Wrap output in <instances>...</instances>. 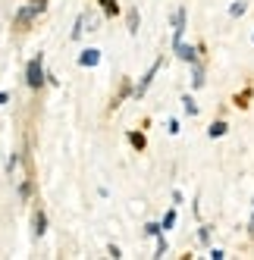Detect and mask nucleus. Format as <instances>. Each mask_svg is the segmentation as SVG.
Returning a JSON list of instances; mask_svg holds the SVG:
<instances>
[{
    "instance_id": "1",
    "label": "nucleus",
    "mask_w": 254,
    "mask_h": 260,
    "mask_svg": "<svg viewBox=\"0 0 254 260\" xmlns=\"http://www.w3.org/2000/svg\"><path fill=\"white\" fill-rule=\"evenodd\" d=\"M44 82H47V72H44V53L38 50L35 57L28 60V66H25V85L31 88V91H38V88H44Z\"/></svg>"
},
{
    "instance_id": "2",
    "label": "nucleus",
    "mask_w": 254,
    "mask_h": 260,
    "mask_svg": "<svg viewBox=\"0 0 254 260\" xmlns=\"http://www.w3.org/2000/svg\"><path fill=\"white\" fill-rule=\"evenodd\" d=\"M185 16H188L185 7H179V10L173 13V47L182 44V35H185Z\"/></svg>"
},
{
    "instance_id": "3",
    "label": "nucleus",
    "mask_w": 254,
    "mask_h": 260,
    "mask_svg": "<svg viewBox=\"0 0 254 260\" xmlns=\"http://www.w3.org/2000/svg\"><path fill=\"white\" fill-rule=\"evenodd\" d=\"M160 66H163V60H157V63H154V66H151V69H148V72H144V76H141V82L135 85V94H132L135 101H138V98H144V91L151 88V82H154V76L160 72Z\"/></svg>"
},
{
    "instance_id": "4",
    "label": "nucleus",
    "mask_w": 254,
    "mask_h": 260,
    "mask_svg": "<svg viewBox=\"0 0 254 260\" xmlns=\"http://www.w3.org/2000/svg\"><path fill=\"white\" fill-rule=\"evenodd\" d=\"M173 53L179 60H185V63H198V53H201V47H192V44H179L173 47Z\"/></svg>"
},
{
    "instance_id": "5",
    "label": "nucleus",
    "mask_w": 254,
    "mask_h": 260,
    "mask_svg": "<svg viewBox=\"0 0 254 260\" xmlns=\"http://www.w3.org/2000/svg\"><path fill=\"white\" fill-rule=\"evenodd\" d=\"M204 82H207V79H204V63L198 60V63H192V88H195V91H201Z\"/></svg>"
},
{
    "instance_id": "6",
    "label": "nucleus",
    "mask_w": 254,
    "mask_h": 260,
    "mask_svg": "<svg viewBox=\"0 0 254 260\" xmlns=\"http://www.w3.org/2000/svg\"><path fill=\"white\" fill-rule=\"evenodd\" d=\"M98 63H101V50H98V47H88V50H82L79 66H88V69H91V66H98Z\"/></svg>"
},
{
    "instance_id": "7",
    "label": "nucleus",
    "mask_w": 254,
    "mask_h": 260,
    "mask_svg": "<svg viewBox=\"0 0 254 260\" xmlns=\"http://www.w3.org/2000/svg\"><path fill=\"white\" fill-rule=\"evenodd\" d=\"M35 16H38V13H35V7L28 4V7H22L19 13H16V28H28V22L35 19Z\"/></svg>"
},
{
    "instance_id": "8",
    "label": "nucleus",
    "mask_w": 254,
    "mask_h": 260,
    "mask_svg": "<svg viewBox=\"0 0 254 260\" xmlns=\"http://www.w3.org/2000/svg\"><path fill=\"white\" fill-rule=\"evenodd\" d=\"M31 226H35V235H44L47 232V216H44V210H35V216H31Z\"/></svg>"
},
{
    "instance_id": "9",
    "label": "nucleus",
    "mask_w": 254,
    "mask_h": 260,
    "mask_svg": "<svg viewBox=\"0 0 254 260\" xmlns=\"http://www.w3.org/2000/svg\"><path fill=\"white\" fill-rule=\"evenodd\" d=\"M132 94H135V85H132L129 79H125V82H122V88H119V94L113 98V110H116V107H119V104H122L125 98H132Z\"/></svg>"
},
{
    "instance_id": "10",
    "label": "nucleus",
    "mask_w": 254,
    "mask_h": 260,
    "mask_svg": "<svg viewBox=\"0 0 254 260\" xmlns=\"http://www.w3.org/2000/svg\"><path fill=\"white\" fill-rule=\"evenodd\" d=\"M226 132H229V122H223V119L210 122V128H207V135H210V138H223Z\"/></svg>"
},
{
    "instance_id": "11",
    "label": "nucleus",
    "mask_w": 254,
    "mask_h": 260,
    "mask_svg": "<svg viewBox=\"0 0 254 260\" xmlns=\"http://www.w3.org/2000/svg\"><path fill=\"white\" fill-rule=\"evenodd\" d=\"M248 13V4H245V0H235V4L229 7V16H232V19H239V16H245Z\"/></svg>"
},
{
    "instance_id": "12",
    "label": "nucleus",
    "mask_w": 254,
    "mask_h": 260,
    "mask_svg": "<svg viewBox=\"0 0 254 260\" xmlns=\"http://www.w3.org/2000/svg\"><path fill=\"white\" fill-rule=\"evenodd\" d=\"M182 110H185L188 116H198V104H195L192 94H182Z\"/></svg>"
},
{
    "instance_id": "13",
    "label": "nucleus",
    "mask_w": 254,
    "mask_h": 260,
    "mask_svg": "<svg viewBox=\"0 0 254 260\" xmlns=\"http://www.w3.org/2000/svg\"><path fill=\"white\" fill-rule=\"evenodd\" d=\"M125 19H129V35H138V10H129Z\"/></svg>"
},
{
    "instance_id": "14",
    "label": "nucleus",
    "mask_w": 254,
    "mask_h": 260,
    "mask_svg": "<svg viewBox=\"0 0 254 260\" xmlns=\"http://www.w3.org/2000/svg\"><path fill=\"white\" fill-rule=\"evenodd\" d=\"M129 141H132L135 151H144V135L141 132H129Z\"/></svg>"
},
{
    "instance_id": "15",
    "label": "nucleus",
    "mask_w": 254,
    "mask_h": 260,
    "mask_svg": "<svg viewBox=\"0 0 254 260\" xmlns=\"http://www.w3.org/2000/svg\"><path fill=\"white\" fill-rule=\"evenodd\" d=\"M163 232V222H148V226H144V235H151V238H157Z\"/></svg>"
},
{
    "instance_id": "16",
    "label": "nucleus",
    "mask_w": 254,
    "mask_h": 260,
    "mask_svg": "<svg viewBox=\"0 0 254 260\" xmlns=\"http://www.w3.org/2000/svg\"><path fill=\"white\" fill-rule=\"evenodd\" d=\"M248 101H251V88H245L242 94H235V107H242V110H245V107H248Z\"/></svg>"
},
{
    "instance_id": "17",
    "label": "nucleus",
    "mask_w": 254,
    "mask_h": 260,
    "mask_svg": "<svg viewBox=\"0 0 254 260\" xmlns=\"http://www.w3.org/2000/svg\"><path fill=\"white\" fill-rule=\"evenodd\" d=\"M82 31H85V16H79V19H76V28H72V41H79Z\"/></svg>"
},
{
    "instance_id": "18",
    "label": "nucleus",
    "mask_w": 254,
    "mask_h": 260,
    "mask_svg": "<svg viewBox=\"0 0 254 260\" xmlns=\"http://www.w3.org/2000/svg\"><path fill=\"white\" fill-rule=\"evenodd\" d=\"M119 13V4L116 0H104V16H116Z\"/></svg>"
},
{
    "instance_id": "19",
    "label": "nucleus",
    "mask_w": 254,
    "mask_h": 260,
    "mask_svg": "<svg viewBox=\"0 0 254 260\" xmlns=\"http://www.w3.org/2000/svg\"><path fill=\"white\" fill-rule=\"evenodd\" d=\"M167 251H170V245H167V238H163V232H160V235H157V254H154V257H163Z\"/></svg>"
},
{
    "instance_id": "20",
    "label": "nucleus",
    "mask_w": 254,
    "mask_h": 260,
    "mask_svg": "<svg viewBox=\"0 0 254 260\" xmlns=\"http://www.w3.org/2000/svg\"><path fill=\"white\" fill-rule=\"evenodd\" d=\"M176 226V210H170L167 216H163V232H167V229H173Z\"/></svg>"
},
{
    "instance_id": "21",
    "label": "nucleus",
    "mask_w": 254,
    "mask_h": 260,
    "mask_svg": "<svg viewBox=\"0 0 254 260\" xmlns=\"http://www.w3.org/2000/svg\"><path fill=\"white\" fill-rule=\"evenodd\" d=\"M198 238H201V245H207V241H210V226H201V229H198Z\"/></svg>"
},
{
    "instance_id": "22",
    "label": "nucleus",
    "mask_w": 254,
    "mask_h": 260,
    "mask_svg": "<svg viewBox=\"0 0 254 260\" xmlns=\"http://www.w3.org/2000/svg\"><path fill=\"white\" fill-rule=\"evenodd\" d=\"M28 194H31V182H22V185H19V198L28 201Z\"/></svg>"
},
{
    "instance_id": "23",
    "label": "nucleus",
    "mask_w": 254,
    "mask_h": 260,
    "mask_svg": "<svg viewBox=\"0 0 254 260\" xmlns=\"http://www.w3.org/2000/svg\"><path fill=\"white\" fill-rule=\"evenodd\" d=\"M207 257H210V260H223V257H226V251H223V248H210V251H207Z\"/></svg>"
},
{
    "instance_id": "24",
    "label": "nucleus",
    "mask_w": 254,
    "mask_h": 260,
    "mask_svg": "<svg viewBox=\"0 0 254 260\" xmlns=\"http://www.w3.org/2000/svg\"><path fill=\"white\" fill-rule=\"evenodd\" d=\"M16 166H19V154H13L10 160H7V173L13 176V170H16Z\"/></svg>"
},
{
    "instance_id": "25",
    "label": "nucleus",
    "mask_w": 254,
    "mask_h": 260,
    "mask_svg": "<svg viewBox=\"0 0 254 260\" xmlns=\"http://www.w3.org/2000/svg\"><path fill=\"white\" fill-rule=\"evenodd\" d=\"M248 238L254 241V201H251V219H248Z\"/></svg>"
},
{
    "instance_id": "26",
    "label": "nucleus",
    "mask_w": 254,
    "mask_h": 260,
    "mask_svg": "<svg viewBox=\"0 0 254 260\" xmlns=\"http://www.w3.org/2000/svg\"><path fill=\"white\" fill-rule=\"evenodd\" d=\"M107 254H110V257H113V260H119V257H122V251H119V248H116V245H110V248H107Z\"/></svg>"
},
{
    "instance_id": "27",
    "label": "nucleus",
    "mask_w": 254,
    "mask_h": 260,
    "mask_svg": "<svg viewBox=\"0 0 254 260\" xmlns=\"http://www.w3.org/2000/svg\"><path fill=\"white\" fill-rule=\"evenodd\" d=\"M167 128H170V135H179V122H176V119H170Z\"/></svg>"
},
{
    "instance_id": "28",
    "label": "nucleus",
    "mask_w": 254,
    "mask_h": 260,
    "mask_svg": "<svg viewBox=\"0 0 254 260\" xmlns=\"http://www.w3.org/2000/svg\"><path fill=\"white\" fill-rule=\"evenodd\" d=\"M0 104H10V94H7V91H0Z\"/></svg>"
},
{
    "instance_id": "29",
    "label": "nucleus",
    "mask_w": 254,
    "mask_h": 260,
    "mask_svg": "<svg viewBox=\"0 0 254 260\" xmlns=\"http://www.w3.org/2000/svg\"><path fill=\"white\" fill-rule=\"evenodd\" d=\"M251 44H254V35H251Z\"/></svg>"
},
{
    "instance_id": "30",
    "label": "nucleus",
    "mask_w": 254,
    "mask_h": 260,
    "mask_svg": "<svg viewBox=\"0 0 254 260\" xmlns=\"http://www.w3.org/2000/svg\"><path fill=\"white\" fill-rule=\"evenodd\" d=\"M101 4H104V0H101Z\"/></svg>"
}]
</instances>
